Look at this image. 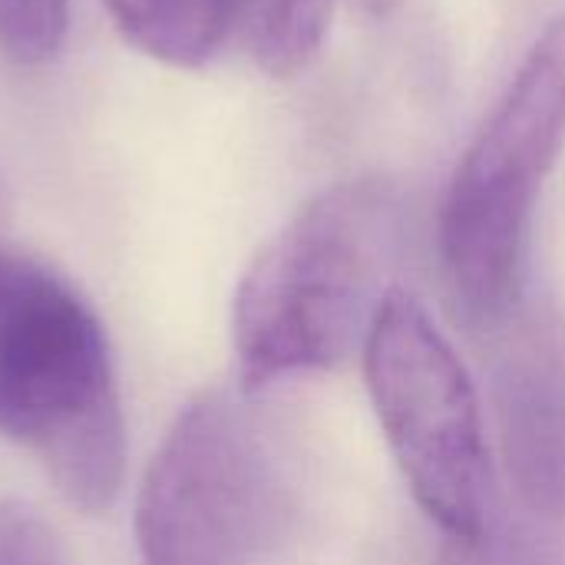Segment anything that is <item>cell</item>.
<instances>
[{
  "label": "cell",
  "instance_id": "cell-9",
  "mask_svg": "<svg viewBox=\"0 0 565 565\" xmlns=\"http://www.w3.org/2000/svg\"><path fill=\"white\" fill-rule=\"evenodd\" d=\"M0 565H63L53 533L23 503H0Z\"/></svg>",
  "mask_w": 565,
  "mask_h": 565
},
{
  "label": "cell",
  "instance_id": "cell-5",
  "mask_svg": "<svg viewBox=\"0 0 565 565\" xmlns=\"http://www.w3.org/2000/svg\"><path fill=\"white\" fill-rule=\"evenodd\" d=\"M285 513L271 444L228 391H205L169 427L139 487L142 565H255Z\"/></svg>",
  "mask_w": 565,
  "mask_h": 565
},
{
  "label": "cell",
  "instance_id": "cell-8",
  "mask_svg": "<svg viewBox=\"0 0 565 565\" xmlns=\"http://www.w3.org/2000/svg\"><path fill=\"white\" fill-rule=\"evenodd\" d=\"M70 26V0H0V53L20 66L60 53Z\"/></svg>",
  "mask_w": 565,
  "mask_h": 565
},
{
  "label": "cell",
  "instance_id": "cell-10",
  "mask_svg": "<svg viewBox=\"0 0 565 565\" xmlns=\"http://www.w3.org/2000/svg\"><path fill=\"white\" fill-rule=\"evenodd\" d=\"M397 3H401V0H361V7H364V10H371V13H377V17L391 13Z\"/></svg>",
  "mask_w": 565,
  "mask_h": 565
},
{
  "label": "cell",
  "instance_id": "cell-3",
  "mask_svg": "<svg viewBox=\"0 0 565 565\" xmlns=\"http://www.w3.org/2000/svg\"><path fill=\"white\" fill-rule=\"evenodd\" d=\"M565 146V13L530 46L467 146L440 212V255L463 315L493 328L523 295L533 215Z\"/></svg>",
  "mask_w": 565,
  "mask_h": 565
},
{
  "label": "cell",
  "instance_id": "cell-1",
  "mask_svg": "<svg viewBox=\"0 0 565 565\" xmlns=\"http://www.w3.org/2000/svg\"><path fill=\"white\" fill-rule=\"evenodd\" d=\"M0 434L79 510H109L126 424L106 331L50 265L0 245Z\"/></svg>",
  "mask_w": 565,
  "mask_h": 565
},
{
  "label": "cell",
  "instance_id": "cell-7",
  "mask_svg": "<svg viewBox=\"0 0 565 565\" xmlns=\"http://www.w3.org/2000/svg\"><path fill=\"white\" fill-rule=\"evenodd\" d=\"M497 420L510 480L520 500L565 520V351L540 331H523L497 364Z\"/></svg>",
  "mask_w": 565,
  "mask_h": 565
},
{
  "label": "cell",
  "instance_id": "cell-4",
  "mask_svg": "<svg viewBox=\"0 0 565 565\" xmlns=\"http://www.w3.org/2000/svg\"><path fill=\"white\" fill-rule=\"evenodd\" d=\"M361 354L374 414L417 507L450 546L477 553L490 526V450L467 364L404 288L384 298Z\"/></svg>",
  "mask_w": 565,
  "mask_h": 565
},
{
  "label": "cell",
  "instance_id": "cell-11",
  "mask_svg": "<svg viewBox=\"0 0 565 565\" xmlns=\"http://www.w3.org/2000/svg\"><path fill=\"white\" fill-rule=\"evenodd\" d=\"M0 222H3V205H0ZM0 245H3V242H0Z\"/></svg>",
  "mask_w": 565,
  "mask_h": 565
},
{
  "label": "cell",
  "instance_id": "cell-2",
  "mask_svg": "<svg viewBox=\"0 0 565 565\" xmlns=\"http://www.w3.org/2000/svg\"><path fill=\"white\" fill-rule=\"evenodd\" d=\"M397 238V205L371 182L305 202L255 255L232 305V344L245 391L328 371L381 311Z\"/></svg>",
  "mask_w": 565,
  "mask_h": 565
},
{
  "label": "cell",
  "instance_id": "cell-6",
  "mask_svg": "<svg viewBox=\"0 0 565 565\" xmlns=\"http://www.w3.org/2000/svg\"><path fill=\"white\" fill-rule=\"evenodd\" d=\"M116 30L146 56L195 70L242 50L268 76H295L331 30L338 0H103Z\"/></svg>",
  "mask_w": 565,
  "mask_h": 565
}]
</instances>
